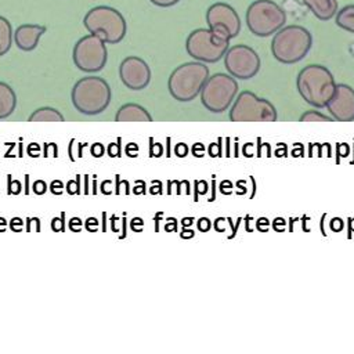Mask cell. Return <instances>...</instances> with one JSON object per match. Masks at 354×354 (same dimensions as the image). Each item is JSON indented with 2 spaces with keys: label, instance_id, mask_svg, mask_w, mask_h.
<instances>
[{
  "label": "cell",
  "instance_id": "1",
  "mask_svg": "<svg viewBox=\"0 0 354 354\" xmlns=\"http://www.w3.org/2000/svg\"><path fill=\"white\" fill-rule=\"evenodd\" d=\"M296 86L299 94L307 104L315 108H324L330 100L336 83L326 66L311 64L299 72Z\"/></svg>",
  "mask_w": 354,
  "mask_h": 354
},
{
  "label": "cell",
  "instance_id": "2",
  "mask_svg": "<svg viewBox=\"0 0 354 354\" xmlns=\"http://www.w3.org/2000/svg\"><path fill=\"white\" fill-rule=\"evenodd\" d=\"M71 98L77 112L94 116L108 108L112 91L105 79L100 76H84L73 84Z\"/></svg>",
  "mask_w": 354,
  "mask_h": 354
},
{
  "label": "cell",
  "instance_id": "3",
  "mask_svg": "<svg viewBox=\"0 0 354 354\" xmlns=\"http://www.w3.org/2000/svg\"><path fill=\"white\" fill-rule=\"evenodd\" d=\"M311 44L313 36L304 26L288 25L274 33L271 53L282 64H296L307 55Z\"/></svg>",
  "mask_w": 354,
  "mask_h": 354
},
{
  "label": "cell",
  "instance_id": "4",
  "mask_svg": "<svg viewBox=\"0 0 354 354\" xmlns=\"http://www.w3.org/2000/svg\"><path fill=\"white\" fill-rule=\"evenodd\" d=\"M230 36L220 28H199L192 30L185 41L188 55L205 64L220 61L230 47Z\"/></svg>",
  "mask_w": 354,
  "mask_h": 354
},
{
  "label": "cell",
  "instance_id": "5",
  "mask_svg": "<svg viewBox=\"0 0 354 354\" xmlns=\"http://www.w3.org/2000/svg\"><path fill=\"white\" fill-rule=\"evenodd\" d=\"M83 25L88 33L98 36L109 44L122 41L127 30V24L122 12L111 6H95L90 8L83 18Z\"/></svg>",
  "mask_w": 354,
  "mask_h": 354
},
{
  "label": "cell",
  "instance_id": "6",
  "mask_svg": "<svg viewBox=\"0 0 354 354\" xmlns=\"http://www.w3.org/2000/svg\"><path fill=\"white\" fill-rule=\"evenodd\" d=\"M207 77L209 68L205 65V62H185L178 65L170 73L167 88L174 100L188 102L199 95Z\"/></svg>",
  "mask_w": 354,
  "mask_h": 354
},
{
  "label": "cell",
  "instance_id": "7",
  "mask_svg": "<svg viewBox=\"0 0 354 354\" xmlns=\"http://www.w3.org/2000/svg\"><path fill=\"white\" fill-rule=\"evenodd\" d=\"M246 25L259 37H267L279 30L286 22L283 8L272 0H254L246 10Z\"/></svg>",
  "mask_w": 354,
  "mask_h": 354
},
{
  "label": "cell",
  "instance_id": "8",
  "mask_svg": "<svg viewBox=\"0 0 354 354\" xmlns=\"http://www.w3.org/2000/svg\"><path fill=\"white\" fill-rule=\"evenodd\" d=\"M238 88V83L231 75L221 72L214 73L207 77L199 93L201 102L207 111L221 113L227 111L235 100Z\"/></svg>",
  "mask_w": 354,
  "mask_h": 354
},
{
  "label": "cell",
  "instance_id": "9",
  "mask_svg": "<svg viewBox=\"0 0 354 354\" xmlns=\"http://www.w3.org/2000/svg\"><path fill=\"white\" fill-rule=\"evenodd\" d=\"M232 122H275V106L266 98L257 97L252 91H242L234 100L230 109Z\"/></svg>",
  "mask_w": 354,
  "mask_h": 354
},
{
  "label": "cell",
  "instance_id": "10",
  "mask_svg": "<svg viewBox=\"0 0 354 354\" xmlns=\"http://www.w3.org/2000/svg\"><path fill=\"white\" fill-rule=\"evenodd\" d=\"M72 58L73 64L82 72H100L105 66L108 59V50L105 41L101 40L98 36L88 33L75 43Z\"/></svg>",
  "mask_w": 354,
  "mask_h": 354
},
{
  "label": "cell",
  "instance_id": "11",
  "mask_svg": "<svg viewBox=\"0 0 354 354\" xmlns=\"http://www.w3.org/2000/svg\"><path fill=\"white\" fill-rule=\"evenodd\" d=\"M223 58L227 72L232 77L241 80L254 77L261 66L259 54L246 44H235L228 47Z\"/></svg>",
  "mask_w": 354,
  "mask_h": 354
},
{
  "label": "cell",
  "instance_id": "12",
  "mask_svg": "<svg viewBox=\"0 0 354 354\" xmlns=\"http://www.w3.org/2000/svg\"><path fill=\"white\" fill-rule=\"evenodd\" d=\"M119 77L127 88L142 90L151 82V69L142 58L129 55L119 65Z\"/></svg>",
  "mask_w": 354,
  "mask_h": 354
},
{
  "label": "cell",
  "instance_id": "13",
  "mask_svg": "<svg viewBox=\"0 0 354 354\" xmlns=\"http://www.w3.org/2000/svg\"><path fill=\"white\" fill-rule=\"evenodd\" d=\"M206 24L209 28H220L225 30L230 39L236 37L241 32V19L234 7L227 3L217 1L206 10Z\"/></svg>",
  "mask_w": 354,
  "mask_h": 354
},
{
  "label": "cell",
  "instance_id": "14",
  "mask_svg": "<svg viewBox=\"0 0 354 354\" xmlns=\"http://www.w3.org/2000/svg\"><path fill=\"white\" fill-rule=\"evenodd\" d=\"M326 108L332 118L339 122L354 120V88L344 83L336 84Z\"/></svg>",
  "mask_w": 354,
  "mask_h": 354
},
{
  "label": "cell",
  "instance_id": "15",
  "mask_svg": "<svg viewBox=\"0 0 354 354\" xmlns=\"http://www.w3.org/2000/svg\"><path fill=\"white\" fill-rule=\"evenodd\" d=\"M46 33V26L37 24H22L14 32V43L22 51L36 48L39 39Z\"/></svg>",
  "mask_w": 354,
  "mask_h": 354
},
{
  "label": "cell",
  "instance_id": "16",
  "mask_svg": "<svg viewBox=\"0 0 354 354\" xmlns=\"http://www.w3.org/2000/svg\"><path fill=\"white\" fill-rule=\"evenodd\" d=\"M115 120L116 122H151L152 118L144 106L129 102L122 105L118 109Z\"/></svg>",
  "mask_w": 354,
  "mask_h": 354
},
{
  "label": "cell",
  "instance_id": "17",
  "mask_svg": "<svg viewBox=\"0 0 354 354\" xmlns=\"http://www.w3.org/2000/svg\"><path fill=\"white\" fill-rule=\"evenodd\" d=\"M303 3L319 21L332 19L339 10L337 0H303Z\"/></svg>",
  "mask_w": 354,
  "mask_h": 354
},
{
  "label": "cell",
  "instance_id": "18",
  "mask_svg": "<svg viewBox=\"0 0 354 354\" xmlns=\"http://www.w3.org/2000/svg\"><path fill=\"white\" fill-rule=\"evenodd\" d=\"M17 106V95L12 87L4 82H0V119L8 118Z\"/></svg>",
  "mask_w": 354,
  "mask_h": 354
},
{
  "label": "cell",
  "instance_id": "19",
  "mask_svg": "<svg viewBox=\"0 0 354 354\" xmlns=\"http://www.w3.org/2000/svg\"><path fill=\"white\" fill-rule=\"evenodd\" d=\"M12 41H14V32H12L11 22L6 17L0 15V57L8 53Z\"/></svg>",
  "mask_w": 354,
  "mask_h": 354
},
{
  "label": "cell",
  "instance_id": "20",
  "mask_svg": "<svg viewBox=\"0 0 354 354\" xmlns=\"http://www.w3.org/2000/svg\"><path fill=\"white\" fill-rule=\"evenodd\" d=\"M28 122H64V116L55 108L41 106L30 113Z\"/></svg>",
  "mask_w": 354,
  "mask_h": 354
},
{
  "label": "cell",
  "instance_id": "21",
  "mask_svg": "<svg viewBox=\"0 0 354 354\" xmlns=\"http://www.w3.org/2000/svg\"><path fill=\"white\" fill-rule=\"evenodd\" d=\"M335 22L339 28L354 33V4H348L337 10L335 15Z\"/></svg>",
  "mask_w": 354,
  "mask_h": 354
},
{
  "label": "cell",
  "instance_id": "22",
  "mask_svg": "<svg viewBox=\"0 0 354 354\" xmlns=\"http://www.w3.org/2000/svg\"><path fill=\"white\" fill-rule=\"evenodd\" d=\"M300 122H332V119L319 111H307L300 116Z\"/></svg>",
  "mask_w": 354,
  "mask_h": 354
},
{
  "label": "cell",
  "instance_id": "23",
  "mask_svg": "<svg viewBox=\"0 0 354 354\" xmlns=\"http://www.w3.org/2000/svg\"><path fill=\"white\" fill-rule=\"evenodd\" d=\"M21 181L18 180H11V174H7V194L8 195H18L21 192Z\"/></svg>",
  "mask_w": 354,
  "mask_h": 354
},
{
  "label": "cell",
  "instance_id": "24",
  "mask_svg": "<svg viewBox=\"0 0 354 354\" xmlns=\"http://www.w3.org/2000/svg\"><path fill=\"white\" fill-rule=\"evenodd\" d=\"M51 230L55 231V232H58V231L64 232L65 231V212H62L59 214V217H54L51 220Z\"/></svg>",
  "mask_w": 354,
  "mask_h": 354
},
{
  "label": "cell",
  "instance_id": "25",
  "mask_svg": "<svg viewBox=\"0 0 354 354\" xmlns=\"http://www.w3.org/2000/svg\"><path fill=\"white\" fill-rule=\"evenodd\" d=\"M66 192H68L69 195H75V194H80V192H82V191H80V176H79V174L76 176V180L68 181V184H66Z\"/></svg>",
  "mask_w": 354,
  "mask_h": 354
},
{
  "label": "cell",
  "instance_id": "26",
  "mask_svg": "<svg viewBox=\"0 0 354 354\" xmlns=\"http://www.w3.org/2000/svg\"><path fill=\"white\" fill-rule=\"evenodd\" d=\"M32 230L35 232L40 231V220L37 217H28L26 218V231L32 232Z\"/></svg>",
  "mask_w": 354,
  "mask_h": 354
},
{
  "label": "cell",
  "instance_id": "27",
  "mask_svg": "<svg viewBox=\"0 0 354 354\" xmlns=\"http://www.w3.org/2000/svg\"><path fill=\"white\" fill-rule=\"evenodd\" d=\"M120 138H118L116 142H111L108 145V155L112 156V158H116V156H120Z\"/></svg>",
  "mask_w": 354,
  "mask_h": 354
},
{
  "label": "cell",
  "instance_id": "28",
  "mask_svg": "<svg viewBox=\"0 0 354 354\" xmlns=\"http://www.w3.org/2000/svg\"><path fill=\"white\" fill-rule=\"evenodd\" d=\"M47 184L43 181V180H36L35 183H33V185H32V189H33V192L35 194H37V195H43L46 191H47Z\"/></svg>",
  "mask_w": 354,
  "mask_h": 354
},
{
  "label": "cell",
  "instance_id": "29",
  "mask_svg": "<svg viewBox=\"0 0 354 354\" xmlns=\"http://www.w3.org/2000/svg\"><path fill=\"white\" fill-rule=\"evenodd\" d=\"M44 156L46 158H50V156L57 158L58 156V149H57V145L54 142H48V144L44 145Z\"/></svg>",
  "mask_w": 354,
  "mask_h": 354
},
{
  "label": "cell",
  "instance_id": "30",
  "mask_svg": "<svg viewBox=\"0 0 354 354\" xmlns=\"http://www.w3.org/2000/svg\"><path fill=\"white\" fill-rule=\"evenodd\" d=\"M50 191L54 194V195H61L62 194V191H64V184H62V181H59V180H54V181H51V184H50Z\"/></svg>",
  "mask_w": 354,
  "mask_h": 354
},
{
  "label": "cell",
  "instance_id": "31",
  "mask_svg": "<svg viewBox=\"0 0 354 354\" xmlns=\"http://www.w3.org/2000/svg\"><path fill=\"white\" fill-rule=\"evenodd\" d=\"M90 152L94 158H101L104 155V145L101 142H94L90 148Z\"/></svg>",
  "mask_w": 354,
  "mask_h": 354
},
{
  "label": "cell",
  "instance_id": "32",
  "mask_svg": "<svg viewBox=\"0 0 354 354\" xmlns=\"http://www.w3.org/2000/svg\"><path fill=\"white\" fill-rule=\"evenodd\" d=\"M152 4H155V6H158V7H163V8H166V7H171V6H174V4H177L180 0H149Z\"/></svg>",
  "mask_w": 354,
  "mask_h": 354
},
{
  "label": "cell",
  "instance_id": "33",
  "mask_svg": "<svg viewBox=\"0 0 354 354\" xmlns=\"http://www.w3.org/2000/svg\"><path fill=\"white\" fill-rule=\"evenodd\" d=\"M40 145L36 144V142H30L29 147H28V153L32 156V158H37L40 156Z\"/></svg>",
  "mask_w": 354,
  "mask_h": 354
},
{
  "label": "cell",
  "instance_id": "34",
  "mask_svg": "<svg viewBox=\"0 0 354 354\" xmlns=\"http://www.w3.org/2000/svg\"><path fill=\"white\" fill-rule=\"evenodd\" d=\"M22 225H24V221L22 218L19 217H14L11 221H10V228L12 231H21L22 230Z\"/></svg>",
  "mask_w": 354,
  "mask_h": 354
},
{
  "label": "cell",
  "instance_id": "35",
  "mask_svg": "<svg viewBox=\"0 0 354 354\" xmlns=\"http://www.w3.org/2000/svg\"><path fill=\"white\" fill-rule=\"evenodd\" d=\"M69 228L75 232H79L82 228V220L79 217H72L69 221Z\"/></svg>",
  "mask_w": 354,
  "mask_h": 354
},
{
  "label": "cell",
  "instance_id": "36",
  "mask_svg": "<svg viewBox=\"0 0 354 354\" xmlns=\"http://www.w3.org/2000/svg\"><path fill=\"white\" fill-rule=\"evenodd\" d=\"M98 227V220L95 217H88L86 220V230L87 231H95Z\"/></svg>",
  "mask_w": 354,
  "mask_h": 354
},
{
  "label": "cell",
  "instance_id": "37",
  "mask_svg": "<svg viewBox=\"0 0 354 354\" xmlns=\"http://www.w3.org/2000/svg\"><path fill=\"white\" fill-rule=\"evenodd\" d=\"M151 156H160L162 153V147L159 144H153L152 138H151Z\"/></svg>",
  "mask_w": 354,
  "mask_h": 354
},
{
  "label": "cell",
  "instance_id": "38",
  "mask_svg": "<svg viewBox=\"0 0 354 354\" xmlns=\"http://www.w3.org/2000/svg\"><path fill=\"white\" fill-rule=\"evenodd\" d=\"M176 153L178 156H185L187 155V147L184 144H177L176 147Z\"/></svg>",
  "mask_w": 354,
  "mask_h": 354
},
{
  "label": "cell",
  "instance_id": "39",
  "mask_svg": "<svg viewBox=\"0 0 354 354\" xmlns=\"http://www.w3.org/2000/svg\"><path fill=\"white\" fill-rule=\"evenodd\" d=\"M109 184H111V181H109V180L102 181V184H101V192H102V194H106V195H108V194H111V192H112L111 189H108V188H106Z\"/></svg>",
  "mask_w": 354,
  "mask_h": 354
},
{
  "label": "cell",
  "instance_id": "40",
  "mask_svg": "<svg viewBox=\"0 0 354 354\" xmlns=\"http://www.w3.org/2000/svg\"><path fill=\"white\" fill-rule=\"evenodd\" d=\"M73 144H75V138H72V140H71L69 147H68V155H69V159H71L72 162L75 160V158H73V155H72V147H73Z\"/></svg>",
  "mask_w": 354,
  "mask_h": 354
},
{
  "label": "cell",
  "instance_id": "41",
  "mask_svg": "<svg viewBox=\"0 0 354 354\" xmlns=\"http://www.w3.org/2000/svg\"><path fill=\"white\" fill-rule=\"evenodd\" d=\"M86 195L88 194V174L84 176V191H83Z\"/></svg>",
  "mask_w": 354,
  "mask_h": 354
},
{
  "label": "cell",
  "instance_id": "42",
  "mask_svg": "<svg viewBox=\"0 0 354 354\" xmlns=\"http://www.w3.org/2000/svg\"><path fill=\"white\" fill-rule=\"evenodd\" d=\"M25 194H29V174H25Z\"/></svg>",
  "mask_w": 354,
  "mask_h": 354
},
{
  "label": "cell",
  "instance_id": "43",
  "mask_svg": "<svg viewBox=\"0 0 354 354\" xmlns=\"http://www.w3.org/2000/svg\"><path fill=\"white\" fill-rule=\"evenodd\" d=\"M6 223H7V221H6L3 217H0V231H1V232L6 230Z\"/></svg>",
  "mask_w": 354,
  "mask_h": 354
},
{
  "label": "cell",
  "instance_id": "44",
  "mask_svg": "<svg viewBox=\"0 0 354 354\" xmlns=\"http://www.w3.org/2000/svg\"><path fill=\"white\" fill-rule=\"evenodd\" d=\"M93 194H97V180L94 176V181H93Z\"/></svg>",
  "mask_w": 354,
  "mask_h": 354
}]
</instances>
